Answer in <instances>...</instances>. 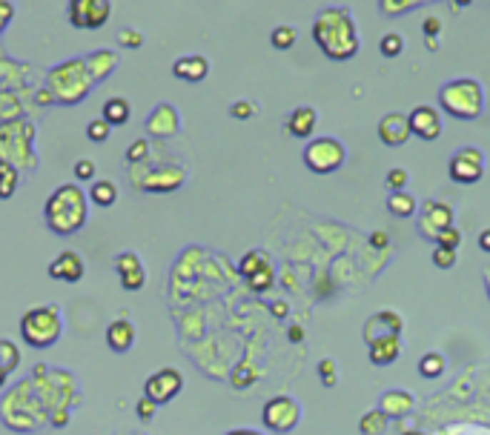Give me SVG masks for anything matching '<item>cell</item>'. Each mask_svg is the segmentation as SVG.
Here are the masks:
<instances>
[{
    "label": "cell",
    "instance_id": "obj_25",
    "mask_svg": "<svg viewBox=\"0 0 490 435\" xmlns=\"http://www.w3.org/2000/svg\"><path fill=\"white\" fill-rule=\"evenodd\" d=\"M267 264H273V261H270V255H267L264 250H250L247 255L241 258L238 272H241V278H250L253 272H259V270H261V267H267Z\"/></svg>",
    "mask_w": 490,
    "mask_h": 435
},
{
    "label": "cell",
    "instance_id": "obj_43",
    "mask_svg": "<svg viewBox=\"0 0 490 435\" xmlns=\"http://www.w3.org/2000/svg\"><path fill=\"white\" fill-rule=\"evenodd\" d=\"M479 250L481 252H490V230H481L479 232Z\"/></svg>",
    "mask_w": 490,
    "mask_h": 435
},
{
    "label": "cell",
    "instance_id": "obj_10",
    "mask_svg": "<svg viewBox=\"0 0 490 435\" xmlns=\"http://www.w3.org/2000/svg\"><path fill=\"white\" fill-rule=\"evenodd\" d=\"M401 329H404V321L399 312L393 309H381L376 315L367 318L364 324V341L367 347H373L376 341H384V338H401Z\"/></svg>",
    "mask_w": 490,
    "mask_h": 435
},
{
    "label": "cell",
    "instance_id": "obj_47",
    "mask_svg": "<svg viewBox=\"0 0 490 435\" xmlns=\"http://www.w3.org/2000/svg\"><path fill=\"white\" fill-rule=\"evenodd\" d=\"M290 341H301V327H293L290 329Z\"/></svg>",
    "mask_w": 490,
    "mask_h": 435
},
{
    "label": "cell",
    "instance_id": "obj_33",
    "mask_svg": "<svg viewBox=\"0 0 490 435\" xmlns=\"http://www.w3.org/2000/svg\"><path fill=\"white\" fill-rule=\"evenodd\" d=\"M319 378L324 387H336L339 384V364L333 358H321L319 361Z\"/></svg>",
    "mask_w": 490,
    "mask_h": 435
},
{
    "label": "cell",
    "instance_id": "obj_39",
    "mask_svg": "<svg viewBox=\"0 0 490 435\" xmlns=\"http://www.w3.org/2000/svg\"><path fill=\"white\" fill-rule=\"evenodd\" d=\"M118 44L126 46V49H138V46L144 44V35H141L138 29H129V26H126V29L118 32Z\"/></svg>",
    "mask_w": 490,
    "mask_h": 435
},
{
    "label": "cell",
    "instance_id": "obj_29",
    "mask_svg": "<svg viewBox=\"0 0 490 435\" xmlns=\"http://www.w3.org/2000/svg\"><path fill=\"white\" fill-rule=\"evenodd\" d=\"M419 372H421V378H439L441 372H444V355H439V352H427V355H421V361H419Z\"/></svg>",
    "mask_w": 490,
    "mask_h": 435
},
{
    "label": "cell",
    "instance_id": "obj_15",
    "mask_svg": "<svg viewBox=\"0 0 490 435\" xmlns=\"http://www.w3.org/2000/svg\"><path fill=\"white\" fill-rule=\"evenodd\" d=\"M172 75L178 81H186V83H201L206 75H209V61L204 55H186V58H178L172 63Z\"/></svg>",
    "mask_w": 490,
    "mask_h": 435
},
{
    "label": "cell",
    "instance_id": "obj_35",
    "mask_svg": "<svg viewBox=\"0 0 490 435\" xmlns=\"http://www.w3.org/2000/svg\"><path fill=\"white\" fill-rule=\"evenodd\" d=\"M433 264H436L439 270H453V267H456V250L436 247V250H433Z\"/></svg>",
    "mask_w": 490,
    "mask_h": 435
},
{
    "label": "cell",
    "instance_id": "obj_24",
    "mask_svg": "<svg viewBox=\"0 0 490 435\" xmlns=\"http://www.w3.org/2000/svg\"><path fill=\"white\" fill-rule=\"evenodd\" d=\"M89 198H92V203H98V206H115V200H118V186L112 183V180H95L92 183V189H89Z\"/></svg>",
    "mask_w": 490,
    "mask_h": 435
},
{
    "label": "cell",
    "instance_id": "obj_18",
    "mask_svg": "<svg viewBox=\"0 0 490 435\" xmlns=\"http://www.w3.org/2000/svg\"><path fill=\"white\" fill-rule=\"evenodd\" d=\"M106 344H109L112 352H129L132 344H135V327H132L126 318L112 321V324L106 327Z\"/></svg>",
    "mask_w": 490,
    "mask_h": 435
},
{
    "label": "cell",
    "instance_id": "obj_22",
    "mask_svg": "<svg viewBox=\"0 0 490 435\" xmlns=\"http://www.w3.org/2000/svg\"><path fill=\"white\" fill-rule=\"evenodd\" d=\"M129 115H132V109H129V101L126 98H109L104 103V115L101 118L115 129V126H124L129 121Z\"/></svg>",
    "mask_w": 490,
    "mask_h": 435
},
{
    "label": "cell",
    "instance_id": "obj_9",
    "mask_svg": "<svg viewBox=\"0 0 490 435\" xmlns=\"http://www.w3.org/2000/svg\"><path fill=\"white\" fill-rule=\"evenodd\" d=\"M181 389H184V378H181V372L172 369V367H164V369L152 372V375L146 378V384H144V395H146L149 401H155L158 406H161V404H169Z\"/></svg>",
    "mask_w": 490,
    "mask_h": 435
},
{
    "label": "cell",
    "instance_id": "obj_2",
    "mask_svg": "<svg viewBox=\"0 0 490 435\" xmlns=\"http://www.w3.org/2000/svg\"><path fill=\"white\" fill-rule=\"evenodd\" d=\"M46 224L58 235H72L86 224V195L78 183H64L46 200Z\"/></svg>",
    "mask_w": 490,
    "mask_h": 435
},
{
    "label": "cell",
    "instance_id": "obj_27",
    "mask_svg": "<svg viewBox=\"0 0 490 435\" xmlns=\"http://www.w3.org/2000/svg\"><path fill=\"white\" fill-rule=\"evenodd\" d=\"M296 41H299V29H296V26H290V24L276 26V29H273V35H270V44H273L279 52L293 49V46H296Z\"/></svg>",
    "mask_w": 490,
    "mask_h": 435
},
{
    "label": "cell",
    "instance_id": "obj_44",
    "mask_svg": "<svg viewBox=\"0 0 490 435\" xmlns=\"http://www.w3.org/2000/svg\"><path fill=\"white\" fill-rule=\"evenodd\" d=\"M370 244H373V247H387V235H384V232H373V235H370Z\"/></svg>",
    "mask_w": 490,
    "mask_h": 435
},
{
    "label": "cell",
    "instance_id": "obj_40",
    "mask_svg": "<svg viewBox=\"0 0 490 435\" xmlns=\"http://www.w3.org/2000/svg\"><path fill=\"white\" fill-rule=\"evenodd\" d=\"M75 178L78 180H95V172H98V166H95V160H89V158H81L78 163H75Z\"/></svg>",
    "mask_w": 490,
    "mask_h": 435
},
{
    "label": "cell",
    "instance_id": "obj_19",
    "mask_svg": "<svg viewBox=\"0 0 490 435\" xmlns=\"http://www.w3.org/2000/svg\"><path fill=\"white\" fill-rule=\"evenodd\" d=\"M146 129L152 132V135H158V138H169V135H175L178 132V112L172 109V106H158L152 115H149V121H146Z\"/></svg>",
    "mask_w": 490,
    "mask_h": 435
},
{
    "label": "cell",
    "instance_id": "obj_16",
    "mask_svg": "<svg viewBox=\"0 0 490 435\" xmlns=\"http://www.w3.org/2000/svg\"><path fill=\"white\" fill-rule=\"evenodd\" d=\"M379 409L387 418H404V415H410L416 409V398L407 389H387L381 395V401H379Z\"/></svg>",
    "mask_w": 490,
    "mask_h": 435
},
{
    "label": "cell",
    "instance_id": "obj_8",
    "mask_svg": "<svg viewBox=\"0 0 490 435\" xmlns=\"http://www.w3.org/2000/svg\"><path fill=\"white\" fill-rule=\"evenodd\" d=\"M453 206L444 200H424L421 218H419V232L427 241H436L447 227H453Z\"/></svg>",
    "mask_w": 490,
    "mask_h": 435
},
{
    "label": "cell",
    "instance_id": "obj_6",
    "mask_svg": "<svg viewBox=\"0 0 490 435\" xmlns=\"http://www.w3.org/2000/svg\"><path fill=\"white\" fill-rule=\"evenodd\" d=\"M261 421L270 432H290L296 429V424L301 421V404L293 395H273L264 409H261Z\"/></svg>",
    "mask_w": 490,
    "mask_h": 435
},
{
    "label": "cell",
    "instance_id": "obj_49",
    "mask_svg": "<svg viewBox=\"0 0 490 435\" xmlns=\"http://www.w3.org/2000/svg\"><path fill=\"white\" fill-rule=\"evenodd\" d=\"M401 435H421L419 429H407V432H401Z\"/></svg>",
    "mask_w": 490,
    "mask_h": 435
},
{
    "label": "cell",
    "instance_id": "obj_42",
    "mask_svg": "<svg viewBox=\"0 0 490 435\" xmlns=\"http://www.w3.org/2000/svg\"><path fill=\"white\" fill-rule=\"evenodd\" d=\"M439 32H441V21H439V18H427V21H424V35H427L430 41H436Z\"/></svg>",
    "mask_w": 490,
    "mask_h": 435
},
{
    "label": "cell",
    "instance_id": "obj_31",
    "mask_svg": "<svg viewBox=\"0 0 490 435\" xmlns=\"http://www.w3.org/2000/svg\"><path fill=\"white\" fill-rule=\"evenodd\" d=\"M379 52H381L384 58H399V55L404 52V38H401L399 32H387V35L379 41Z\"/></svg>",
    "mask_w": 490,
    "mask_h": 435
},
{
    "label": "cell",
    "instance_id": "obj_7",
    "mask_svg": "<svg viewBox=\"0 0 490 435\" xmlns=\"http://www.w3.org/2000/svg\"><path fill=\"white\" fill-rule=\"evenodd\" d=\"M447 175H450V180L464 183V186L479 183L481 175H484V155H481V149H479V146H461V149L450 158Z\"/></svg>",
    "mask_w": 490,
    "mask_h": 435
},
{
    "label": "cell",
    "instance_id": "obj_30",
    "mask_svg": "<svg viewBox=\"0 0 490 435\" xmlns=\"http://www.w3.org/2000/svg\"><path fill=\"white\" fill-rule=\"evenodd\" d=\"M21 364V355H18V347L12 341H0V372H15Z\"/></svg>",
    "mask_w": 490,
    "mask_h": 435
},
{
    "label": "cell",
    "instance_id": "obj_1",
    "mask_svg": "<svg viewBox=\"0 0 490 435\" xmlns=\"http://www.w3.org/2000/svg\"><path fill=\"white\" fill-rule=\"evenodd\" d=\"M313 41L330 61H350L361 49L356 18L347 6H327L313 21Z\"/></svg>",
    "mask_w": 490,
    "mask_h": 435
},
{
    "label": "cell",
    "instance_id": "obj_12",
    "mask_svg": "<svg viewBox=\"0 0 490 435\" xmlns=\"http://www.w3.org/2000/svg\"><path fill=\"white\" fill-rule=\"evenodd\" d=\"M410 135H413L410 132V118L404 112H390V115H384L379 121V140L384 146H390V149L404 146L410 140Z\"/></svg>",
    "mask_w": 490,
    "mask_h": 435
},
{
    "label": "cell",
    "instance_id": "obj_17",
    "mask_svg": "<svg viewBox=\"0 0 490 435\" xmlns=\"http://www.w3.org/2000/svg\"><path fill=\"white\" fill-rule=\"evenodd\" d=\"M316 123H319V115L313 106H296L290 115H287V132L299 140H307L313 138L316 132Z\"/></svg>",
    "mask_w": 490,
    "mask_h": 435
},
{
    "label": "cell",
    "instance_id": "obj_11",
    "mask_svg": "<svg viewBox=\"0 0 490 435\" xmlns=\"http://www.w3.org/2000/svg\"><path fill=\"white\" fill-rule=\"evenodd\" d=\"M410 132L416 135V138H421V140H436V138H441V115H439V109L436 106H427V103H421V106H416L410 115Z\"/></svg>",
    "mask_w": 490,
    "mask_h": 435
},
{
    "label": "cell",
    "instance_id": "obj_48",
    "mask_svg": "<svg viewBox=\"0 0 490 435\" xmlns=\"http://www.w3.org/2000/svg\"><path fill=\"white\" fill-rule=\"evenodd\" d=\"M453 4H456V6H470L473 0H453Z\"/></svg>",
    "mask_w": 490,
    "mask_h": 435
},
{
    "label": "cell",
    "instance_id": "obj_38",
    "mask_svg": "<svg viewBox=\"0 0 490 435\" xmlns=\"http://www.w3.org/2000/svg\"><path fill=\"white\" fill-rule=\"evenodd\" d=\"M229 115L238 118V121H250V118L256 115V103H253V101H235V103L229 106Z\"/></svg>",
    "mask_w": 490,
    "mask_h": 435
},
{
    "label": "cell",
    "instance_id": "obj_5",
    "mask_svg": "<svg viewBox=\"0 0 490 435\" xmlns=\"http://www.w3.org/2000/svg\"><path fill=\"white\" fill-rule=\"evenodd\" d=\"M347 160V149L339 138H310L307 140V149H304V163L313 175H333L344 166Z\"/></svg>",
    "mask_w": 490,
    "mask_h": 435
},
{
    "label": "cell",
    "instance_id": "obj_14",
    "mask_svg": "<svg viewBox=\"0 0 490 435\" xmlns=\"http://www.w3.org/2000/svg\"><path fill=\"white\" fill-rule=\"evenodd\" d=\"M84 258L78 255V252H72V250H66V252H61L52 264H49V278H55V281H66V284H78L81 278H84Z\"/></svg>",
    "mask_w": 490,
    "mask_h": 435
},
{
    "label": "cell",
    "instance_id": "obj_34",
    "mask_svg": "<svg viewBox=\"0 0 490 435\" xmlns=\"http://www.w3.org/2000/svg\"><path fill=\"white\" fill-rule=\"evenodd\" d=\"M109 135H112V126H109L104 118H95V121H89V126H86V138H89V140H95V143H104Z\"/></svg>",
    "mask_w": 490,
    "mask_h": 435
},
{
    "label": "cell",
    "instance_id": "obj_3",
    "mask_svg": "<svg viewBox=\"0 0 490 435\" xmlns=\"http://www.w3.org/2000/svg\"><path fill=\"white\" fill-rule=\"evenodd\" d=\"M439 106L456 121H476L484 112V89L476 78H456L439 89Z\"/></svg>",
    "mask_w": 490,
    "mask_h": 435
},
{
    "label": "cell",
    "instance_id": "obj_45",
    "mask_svg": "<svg viewBox=\"0 0 490 435\" xmlns=\"http://www.w3.org/2000/svg\"><path fill=\"white\" fill-rule=\"evenodd\" d=\"M226 435H261V432H256V429H232Z\"/></svg>",
    "mask_w": 490,
    "mask_h": 435
},
{
    "label": "cell",
    "instance_id": "obj_20",
    "mask_svg": "<svg viewBox=\"0 0 490 435\" xmlns=\"http://www.w3.org/2000/svg\"><path fill=\"white\" fill-rule=\"evenodd\" d=\"M399 355H401V338H384L370 347V364H376V367H387Z\"/></svg>",
    "mask_w": 490,
    "mask_h": 435
},
{
    "label": "cell",
    "instance_id": "obj_41",
    "mask_svg": "<svg viewBox=\"0 0 490 435\" xmlns=\"http://www.w3.org/2000/svg\"><path fill=\"white\" fill-rule=\"evenodd\" d=\"M135 412H138V418H141V421H152V415L158 412V404H155V401H149V398L144 395V398L138 401V406H135Z\"/></svg>",
    "mask_w": 490,
    "mask_h": 435
},
{
    "label": "cell",
    "instance_id": "obj_4",
    "mask_svg": "<svg viewBox=\"0 0 490 435\" xmlns=\"http://www.w3.org/2000/svg\"><path fill=\"white\" fill-rule=\"evenodd\" d=\"M21 335L29 347L46 349L61 338V312L58 307H35L21 318Z\"/></svg>",
    "mask_w": 490,
    "mask_h": 435
},
{
    "label": "cell",
    "instance_id": "obj_23",
    "mask_svg": "<svg viewBox=\"0 0 490 435\" xmlns=\"http://www.w3.org/2000/svg\"><path fill=\"white\" fill-rule=\"evenodd\" d=\"M387 426H390V418H387L381 409H367V412L359 418L361 435H384Z\"/></svg>",
    "mask_w": 490,
    "mask_h": 435
},
{
    "label": "cell",
    "instance_id": "obj_26",
    "mask_svg": "<svg viewBox=\"0 0 490 435\" xmlns=\"http://www.w3.org/2000/svg\"><path fill=\"white\" fill-rule=\"evenodd\" d=\"M18 183H21L18 169H15V166H9L6 160H0V198L9 200V198L15 195V189H18Z\"/></svg>",
    "mask_w": 490,
    "mask_h": 435
},
{
    "label": "cell",
    "instance_id": "obj_28",
    "mask_svg": "<svg viewBox=\"0 0 490 435\" xmlns=\"http://www.w3.org/2000/svg\"><path fill=\"white\" fill-rule=\"evenodd\" d=\"M250 284V290L253 292H267V290H273V284H276V270H273V264H267V267H261L259 272H253L250 278H244Z\"/></svg>",
    "mask_w": 490,
    "mask_h": 435
},
{
    "label": "cell",
    "instance_id": "obj_46",
    "mask_svg": "<svg viewBox=\"0 0 490 435\" xmlns=\"http://www.w3.org/2000/svg\"><path fill=\"white\" fill-rule=\"evenodd\" d=\"M273 312H276V318H281V315H287V307H284V304H276Z\"/></svg>",
    "mask_w": 490,
    "mask_h": 435
},
{
    "label": "cell",
    "instance_id": "obj_32",
    "mask_svg": "<svg viewBox=\"0 0 490 435\" xmlns=\"http://www.w3.org/2000/svg\"><path fill=\"white\" fill-rule=\"evenodd\" d=\"M407 180H410L407 169H401V166H393V169L387 172V178H384V186H387L390 192H404V189H407Z\"/></svg>",
    "mask_w": 490,
    "mask_h": 435
},
{
    "label": "cell",
    "instance_id": "obj_50",
    "mask_svg": "<svg viewBox=\"0 0 490 435\" xmlns=\"http://www.w3.org/2000/svg\"><path fill=\"white\" fill-rule=\"evenodd\" d=\"M6 384V372H0V387H4Z\"/></svg>",
    "mask_w": 490,
    "mask_h": 435
},
{
    "label": "cell",
    "instance_id": "obj_13",
    "mask_svg": "<svg viewBox=\"0 0 490 435\" xmlns=\"http://www.w3.org/2000/svg\"><path fill=\"white\" fill-rule=\"evenodd\" d=\"M115 270H118L121 287L129 290V292H138L146 284V270H144V264H141V258L135 252H121L115 258Z\"/></svg>",
    "mask_w": 490,
    "mask_h": 435
},
{
    "label": "cell",
    "instance_id": "obj_36",
    "mask_svg": "<svg viewBox=\"0 0 490 435\" xmlns=\"http://www.w3.org/2000/svg\"><path fill=\"white\" fill-rule=\"evenodd\" d=\"M459 244H461V232H459V227L453 224V227H447L439 238H436V247H447V250H459Z\"/></svg>",
    "mask_w": 490,
    "mask_h": 435
},
{
    "label": "cell",
    "instance_id": "obj_21",
    "mask_svg": "<svg viewBox=\"0 0 490 435\" xmlns=\"http://www.w3.org/2000/svg\"><path fill=\"white\" fill-rule=\"evenodd\" d=\"M387 212L393 218H413L419 212V200L404 189V192H390L387 195Z\"/></svg>",
    "mask_w": 490,
    "mask_h": 435
},
{
    "label": "cell",
    "instance_id": "obj_37",
    "mask_svg": "<svg viewBox=\"0 0 490 435\" xmlns=\"http://www.w3.org/2000/svg\"><path fill=\"white\" fill-rule=\"evenodd\" d=\"M146 158H149V143L146 140H132L129 149H126V160L129 163H141Z\"/></svg>",
    "mask_w": 490,
    "mask_h": 435
}]
</instances>
